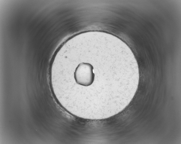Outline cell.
I'll return each mask as SVG.
<instances>
[{
	"label": "cell",
	"mask_w": 181,
	"mask_h": 144,
	"mask_svg": "<svg viewBox=\"0 0 181 144\" xmlns=\"http://www.w3.org/2000/svg\"><path fill=\"white\" fill-rule=\"evenodd\" d=\"M93 69V66L90 63L82 62L79 63L74 73V78L76 83L85 87L91 85L95 79Z\"/></svg>",
	"instance_id": "1"
}]
</instances>
